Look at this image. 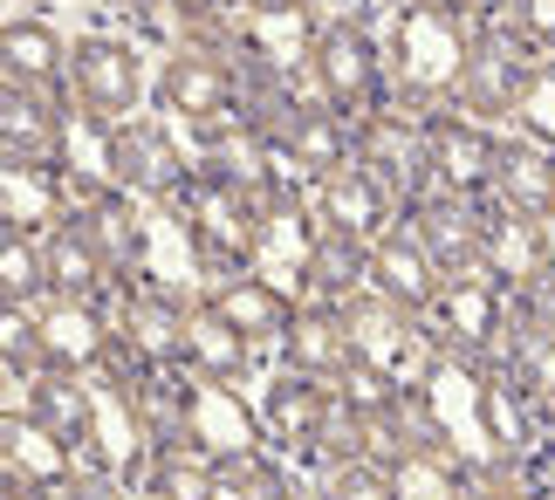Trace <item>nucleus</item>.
I'll use <instances>...</instances> for the list:
<instances>
[{
	"instance_id": "34",
	"label": "nucleus",
	"mask_w": 555,
	"mask_h": 500,
	"mask_svg": "<svg viewBox=\"0 0 555 500\" xmlns=\"http://www.w3.org/2000/svg\"><path fill=\"white\" fill-rule=\"evenodd\" d=\"M212 500H302V493L288 487V473L274 466L268 452H233V460H220Z\"/></svg>"
},
{
	"instance_id": "2",
	"label": "nucleus",
	"mask_w": 555,
	"mask_h": 500,
	"mask_svg": "<svg viewBox=\"0 0 555 500\" xmlns=\"http://www.w3.org/2000/svg\"><path fill=\"white\" fill-rule=\"evenodd\" d=\"M172 220L185 227L192 260H206L212 274H254L261 260V213H254V192L212 179V171H192V185L172 200Z\"/></svg>"
},
{
	"instance_id": "5",
	"label": "nucleus",
	"mask_w": 555,
	"mask_h": 500,
	"mask_svg": "<svg viewBox=\"0 0 555 500\" xmlns=\"http://www.w3.org/2000/svg\"><path fill=\"white\" fill-rule=\"evenodd\" d=\"M542 62H548V55H542L521 28H480L453 103H460L466 117H480V124H507V117H521V111H528V97H535Z\"/></svg>"
},
{
	"instance_id": "42",
	"label": "nucleus",
	"mask_w": 555,
	"mask_h": 500,
	"mask_svg": "<svg viewBox=\"0 0 555 500\" xmlns=\"http://www.w3.org/2000/svg\"><path fill=\"white\" fill-rule=\"evenodd\" d=\"M466 500H535L521 480H507V473H487V480H474L466 487Z\"/></svg>"
},
{
	"instance_id": "46",
	"label": "nucleus",
	"mask_w": 555,
	"mask_h": 500,
	"mask_svg": "<svg viewBox=\"0 0 555 500\" xmlns=\"http://www.w3.org/2000/svg\"><path fill=\"white\" fill-rule=\"evenodd\" d=\"M111 8H131V14H144V8H158V0H111Z\"/></svg>"
},
{
	"instance_id": "39",
	"label": "nucleus",
	"mask_w": 555,
	"mask_h": 500,
	"mask_svg": "<svg viewBox=\"0 0 555 500\" xmlns=\"http://www.w3.org/2000/svg\"><path fill=\"white\" fill-rule=\"evenodd\" d=\"M501 28H521L542 55H555V0H507V21Z\"/></svg>"
},
{
	"instance_id": "13",
	"label": "nucleus",
	"mask_w": 555,
	"mask_h": 500,
	"mask_svg": "<svg viewBox=\"0 0 555 500\" xmlns=\"http://www.w3.org/2000/svg\"><path fill=\"white\" fill-rule=\"evenodd\" d=\"M336 419V384L323 377H302V371H274L268 390H261V432L282 452H302L315 460L323 452V432Z\"/></svg>"
},
{
	"instance_id": "41",
	"label": "nucleus",
	"mask_w": 555,
	"mask_h": 500,
	"mask_svg": "<svg viewBox=\"0 0 555 500\" xmlns=\"http://www.w3.org/2000/svg\"><path fill=\"white\" fill-rule=\"evenodd\" d=\"M55 500H124V487H117V473H103V466H82L69 487H62Z\"/></svg>"
},
{
	"instance_id": "15",
	"label": "nucleus",
	"mask_w": 555,
	"mask_h": 500,
	"mask_svg": "<svg viewBox=\"0 0 555 500\" xmlns=\"http://www.w3.org/2000/svg\"><path fill=\"white\" fill-rule=\"evenodd\" d=\"M391 206H398V192L364 158L315 185V220H323V233H344V241H364V247L391 233Z\"/></svg>"
},
{
	"instance_id": "21",
	"label": "nucleus",
	"mask_w": 555,
	"mask_h": 500,
	"mask_svg": "<svg viewBox=\"0 0 555 500\" xmlns=\"http://www.w3.org/2000/svg\"><path fill=\"white\" fill-rule=\"evenodd\" d=\"M76 473H82V460L41 419H0V480H8V487L62 493Z\"/></svg>"
},
{
	"instance_id": "16",
	"label": "nucleus",
	"mask_w": 555,
	"mask_h": 500,
	"mask_svg": "<svg viewBox=\"0 0 555 500\" xmlns=\"http://www.w3.org/2000/svg\"><path fill=\"white\" fill-rule=\"evenodd\" d=\"M62 111H69V97L0 82V158L8 165H62V138H69Z\"/></svg>"
},
{
	"instance_id": "6",
	"label": "nucleus",
	"mask_w": 555,
	"mask_h": 500,
	"mask_svg": "<svg viewBox=\"0 0 555 500\" xmlns=\"http://www.w3.org/2000/svg\"><path fill=\"white\" fill-rule=\"evenodd\" d=\"M103 185L131 192V200H165L172 206L179 192L192 185V158L179 144L172 124H152V117H124L103 130Z\"/></svg>"
},
{
	"instance_id": "19",
	"label": "nucleus",
	"mask_w": 555,
	"mask_h": 500,
	"mask_svg": "<svg viewBox=\"0 0 555 500\" xmlns=\"http://www.w3.org/2000/svg\"><path fill=\"white\" fill-rule=\"evenodd\" d=\"M76 220H82V233L96 241L103 268H111L117 281H138L144 254H152V233H144V213H138L131 192H117V185H90V192L76 200Z\"/></svg>"
},
{
	"instance_id": "33",
	"label": "nucleus",
	"mask_w": 555,
	"mask_h": 500,
	"mask_svg": "<svg viewBox=\"0 0 555 500\" xmlns=\"http://www.w3.org/2000/svg\"><path fill=\"white\" fill-rule=\"evenodd\" d=\"M49 302V254L35 233H0V309H41Z\"/></svg>"
},
{
	"instance_id": "17",
	"label": "nucleus",
	"mask_w": 555,
	"mask_h": 500,
	"mask_svg": "<svg viewBox=\"0 0 555 500\" xmlns=\"http://www.w3.org/2000/svg\"><path fill=\"white\" fill-rule=\"evenodd\" d=\"M480 274H494L507 295L548 281L555 274V220H521V213L494 206V213H487V260H480Z\"/></svg>"
},
{
	"instance_id": "25",
	"label": "nucleus",
	"mask_w": 555,
	"mask_h": 500,
	"mask_svg": "<svg viewBox=\"0 0 555 500\" xmlns=\"http://www.w3.org/2000/svg\"><path fill=\"white\" fill-rule=\"evenodd\" d=\"M0 82H21V90H49V97H69V41H62L49 21L35 14H14L0 28Z\"/></svg>"
},
{
	"instance_id": "18",
	"label": "nucleus",
	"mask_w": 555,
	"mask_h": 500,
	"mask_svg": "<svg viewBox=\"0 0 555 500\" xmlns=\"http://www.w3.org/2000/svg\"><path fill=\"white\" fill-rule=\"evenodd\" d=\"M439 289H446V274H439V260L418 247L412 227H391L384 241H371V295L377 302H391L404 316H433Z\"/></svg>"
},
{
	"instance_id": "7",
	"label": "nucleus",
	"mask_w": 555,
	"mask_h": 500,
	"mask_svg": "<svg viewBox=\"0 0 555 500\" xmlns=\"http://www.w3.org/2000/svg\"><path fill=\"white\" fill-rule=\"evenodd\" d=\"M507 316H515V302L494 274H453L433 302V316H425V330H433L439 357H466V363H487L501 350L507 336Z\"/></svg>"
},
{
	"instance_id": "43",
	"label": "nucleus",
	"mask_w": 555,
	"mask_h": 500,
	"mask_svg": "<svg viewBox=\"0 0 555 500\" xmlns=\"http://www.w3.org/2000/svg\"><path fill=\"white\" fill-rule=\"evenodd\" d=\"M453 8L474 21V28H501V21H507V0H453Z\"/></svg>"
},
{
	"instance_id": "35",
	"label": "nucleus",
	"mask_w": 555,
	"mask_h": 500,
	"mask_svg": "<svg viewBox=\"0 0 555 500\" xmlns=\"http://www.w3.org/2000/svg\"><path fill=\"white\" fill-rule=\"evenodd\" d=\"M391 500H466V480L453 460H433V452H404L391 466Z\"/></svg>"
},
{
	"instance_id": "44",
	"label": "nucleus",
	"mask_w": 555,
	"mask_h": 500,
	"mask_svg": "<svg viewBox=\"0 0 555 500\" xmlns=\"http://www.w3.org/2000/svg\"><path fill=\"white\" fill-rule=\"evenodd\" d=\"M261 14H302V8H315V0H254Z\"/></svg>"
},
{
	"instance_id": "4",
	"label": "nucleus",
	"mask_w": 555,
	"mask_h": 500,
	"mask_svg": "<svg viewBox=\"0 0 555 500\" xmlns=\"http://www.w3.org/2000/svg\"><path fill=\"white\" fill-rule=\"evenodd\" d=\"M158 111L172 124H192L199 138H220V130L241 117L233 49H220V41H185V49H172L165 69H158Z\"/></svg>"
},
{
	"instance_id": "38",
	"label": "nucleus",
	"mask_w": 555,
	"mask_h": 500,
	"mask_svg": "<svg viewBox=\"0 0 555 500\" xmlns=\"http://www.w3.org/2000/svg\"><path fill=\"white\" fill-rule=\"evenodd\" d=\"M357 446H364V460H377V466H398L404 452H412V439H404V425H398V405L357 411Z\"/></svg>"
},
{
	"instance_id": "27",
	"label": "nucleus",
	"mask_w": 555,
	"mask_h": 500,
	"mask_svg": "<svg viewBox=\"0 0 555 500\" xmlns=\"http://www.w3.org/2000/svg\"><path fill=\"white\" fill-rule=\"evenodd\" d=\"M254 363V343L220 316V302H192L185 316V371L206 384H241Z\"/></svg>"
},
{
	"instance_id": "14",
	"label": "nucleus",
	"mask_w": 555,
	"mask_h": 500,
	"mask_svg": "<svg viewBox=\"0 0 555 500\" xmlns=\"http://www.w3.org/2000/svg\"><path fill=\"white\" fill-rule=\"evenodd\" d=\"M28 419L49 425L82 466H103V460H111V439H103V390H96L90 377H76V371H41ZM103 473H111V466H103Z\"/></svg>"
},
{
	"instance_id": "12",
	"label": "nucleus",
	"mask_w": 555,
	"mask_h": 500,
	"mask_svg": "<svg viewBox=\"0 0 555 500\" xmlns=\"http://www.w3.org/2000/svg\"><path fill=\"white\" fill-rule=\"evenodd\" d=\"M111 343H117V322L103 316L96 302H62V295H49V302L35 309L41 371H76V377H90V371H103Z\"/></svg>"
},
{
	"instance_id": "9",
	"label": "nucleus",
	"mask_w": 555,
	"mask_h": 500,
	"mask_svg": "<svg viewBox=\"0 0 555 500\" xmlns=\"http://www.w3.org/2000/svg\"><path fill=\"white\" fill-rule=\"evenodd\" d=\"M494 165H501V138L480 117H466V111L425 117V179H433V192L480 200V192H494Z\"/></svg>"
},
{
	"instance_id": "24",
	"label": "nucleus",
	"mask_w": 555,
	"mask_h": 500,
	"mask_svg": "<svg viewBox=\"0 0 555 500\" xmlns=\"http://www.w3.org/2000/svg\"><path fill=\"white\" fill-rule=\"evenodd\" d=\"M357 158H364L391 192H404V206H412L418 192H433V179H425V117H418V130L398 124L391 111L364 117L357 124Z\"/></svg>"
},
{
	"instance_id": "8",
	"label": "nucleus",
	"mask_w": 555,
	"mask_h": 500,
	"mask_svg": "<svg viewBox=\"0 0 555 500\" xmlns=\"http://www.w3.org/2000/svg\"><path fill=\"white\" fill-rule=\"evenodd\" d=\"M138 103H144V62H138V49L117 41V35H82L69 49V111L96 117L103 130H111L124 117H138Z\"/></svg>"
},
{
	"instance_id": "45",
	"label": "nucleus",
	"mask_w": 555,
	"mask_h": 500,
	"mask_svg": "<svg viewBox=\"0 0 555 500\" xmlns=\"http://www.w3.org/2000/svg\"><path fill=\"white\" fill-rule=\"evenodd\" d=\"M220 8H241V0H185V14H220Z\"/></svg>"
},
{
	"instance_id": "3",
	"label": "nucleus",
	"mask_w": 555,
	"mask_h": 500,
	"mask_svg": "<svg viewBox=\"0 0 555 500\" xmlns=\"http://www.w3.org/2000/svg\"><path fill=\"white\" fill-rule=\"evenodd\" d=\"M309 82H315V97L330 103L336 117H377L384 111V55H377V41L364 21H350V14H336L323 21V28L309 35Z\"/></svg>"
},
{
	"instance_id": "29",
	"label": "nucleus",
	"mask_w": 555,
	"mask_h": 500,
	"mask_svg": "<svg viewBox=\"0 0 555 500\" xmlns=\"http://www.w3.org/2000/svg\"><path fill=\"white\" fill-rule=\"evenodd\" d=\"M254 439H261V411L233 398V384L192 377V446H206L212 460H233V452H254Z\"/></svg>"
},
{
	"instance_id": "23",
	"label": "nucleus",
	"mask_w": 555,
	"mask_h": 500,
	"mask_svg": "<svg viewBox=\"0 0 555 500\" xmlns=\"http://www.w3.org/2000/svg\"><path fill=\"white\" fill-rule=\"evenodd\" d=\"M282 371H302V377H323V384H344V371L357 363V336H350V309H330V302H302L288 322V343H282Z\"/></svg>"
},
{
	"instance_id": "30",
	"label": "nucleus",
	"mask_w": 555,
	"mask_h": 500,
	"mask_svg": "<svg viewBox=\"0 0 555 500\" xmlns=\"http://www.w3.org/2000/svg\"><path fill=\"white\" fill-rule=\"evenodd\" d=\"M302 289H309V302H330V309L364 302L371 295V247L344 241V233H323L302 260Z\"/></svg>"
},
{
	"instance_id": "36",
	"label": "nucleus",
	"mask_w": 555,
	"mask_h": 500,
	"mask_svg": "<svg viewBox=\"0 0 555 500\" xmlns=\"http://www.w3.org/2000/svg\"><path fill=\"white\" fill-rule=\"evenodd\" d=\"M398 425H404V439H412V452H433V460H453V466H460V446H453V432H446L439 405L425 398V384H404Z\"/></svg>"
},
{
	"instance_id": "28",
	"label": "nucleus",
	"mask_w": 555,
	"mask_h": 500,
	"mask_svg": "<svg viewBox=\"0 0 555 500\" xmlns=\"http://www.w3.org/2000/svg\"><path fill=\"white\" fill-rule=\"evenodd\" d=\"M282 158H288V171L295 179H336L344 165H357V138H350V117H336L330 103H309L302 117H295V130H288V144H282Z\"/></svg>"
},
{
	"instance_id": "40",
	"label": "nucleus",
	"mask_w": 555,
	"mask_h": 500,
	"mask_svg": "<svg viewBox=\"0 0 555 500\" xmlns=\"http://www.w3.org/2000/svg\"><path fill=\"white\" fill-rule=\"evenodd\" d=\"M521 130H535V138L555 144V55L542 62V76H535V97H528V111H521Z\"/></svg>"
},
{
	"instance_id": "11",
	"label": "nucleus",
	"mask_w": 555,
	"mask_h": 500,
	"mask_svg": "<svg viewBox=\"0 0 555 500\" xmlns=\"http://www.w3.org/2000/svg\"><path fill=\"white\" fill-rule=\"evenodd\" d=\"M185 316H192V302L172 295L165 281H124L117 343L131 357H144L152 371H172V363H185Z\"/></svg>"
},
{
	"instance_id": "20",
	"label": "nucleus",
	"mask_w": 555,
	"mask_h": 500,
	"mask_svg": "<svg viewBox=\"0 0 555 500\" xmlns=\"http://www.w3.org/2000/svg\"><path fill=\"white\" fill-rule=\"evenodd\" d=\"M494 206L521 213V220H555V144L535 130L501 138V165H494Z\"/></svg>"
},
{
	"instance_id": "1",
	"label": "nucleus",
	"mask_w": 555,
	"mask_h": 500,
	"mask_svg": "<svg viewBox=\"0 0 555 500\" xmlns=\"http://www.w3.org/2000/svg\"><path fill=\"white\" fill-rule=\"evenodd\" d=\"M474 21L453 0L446 8H398V35H391V90L412 111H439L460 97L466 55H474Z\"/></svg>"
},
{
	"instance_id": "47",
	"label": "nucleus",
	"mask_w": 555,
	"mask_h": 500,
	"mask_svg": "<svg viewBox=\"0 0 555 500\" xmlns=\"http://www.w3.org/2000/svg\"><path fill=\"white\" fill-rule=\"evenodd\" d=\"M398 8H446V0H398Z\"/></svg>"
},
{
	"instance_id": "32",
	"label": "nucleus",
	"mask_w": 555,
	"mask_h": 500,
	"mask_svg": "<svg viewBox=\"0 0 555 500\" xmlns=\"http://www.w3.org/2000/svg\"><path fill=\"white\" fill-rule=\"evenodd\" d=\"M220 460L206 446H152L144 452V493L152 500H212Z\"/></svg>"
},
{
	"instance_id": "22",
	"label": "nucleus",
	"mask_w": 555,
	"mask_h": 500,
	"mask_svg": "<svg viewBox=\"0 0 555 500\" xmlns=\"http://www.w3.org/2000/svg\"><path fill=\"white\" fill-rule=\"evenodd\" d=\"M76 213L69 171L62 165H8L0 171V233H55Z\"/></svg>"
},
{
	"instance_id": "31",
	"label": "nucleus",
	"mask_w": 555,
	"mask_h": 500,
	"mask_svg": "<svg viewBox=\"0 0 555 500\" xmlns=\"http://www.w3.org/2000/svg\"><path fill=\"white\" fill-rule=\"evenodd\" d=\"M41 254H49V295H62V302H96L117 281L111 268H103V254H96L90 233H82L76 213L55 233H41Z\"/></svg>"
},
{
	"instance_id": "37",
	"label": "nucleus",
	"mask_w": 555,
	"mask_h": 500,
	"mask_svg": "<svg viewBox=\"0 0 555 500\" xmlns=\"http://www.w3.org/2000/svg\"><path fill=\"white\" fill-rule=\"evenodd\" d=\"M315 500H391V466H377V460H330L323 480H315Z\"/></svg>"
},
{
	"instance_id": "10",
	"label": "nucleus",
	"mask_w": 555,
	"mask_h": 500,
	"mask_svg": "<svg viewBox=\"0 0 555 500\" xmlns=\"http://www.w3.org/2000/svg\"><path fill=\"white\" fill-rule=\"evenodd\" d=\"M404 227L418 233V247L439 260V274H480L487 260V213L480 200H460V192H418L404 206Z\"/></svg>"
},
{
	"instance_id": "26",
	"label": "nucleus",
	"mask_w": 555,
	"mask_h": 500,
	"mask_svg": "<svg viewBox=\"0 0 555 500\" xmlns=\"http://www.w3.org/2000/svg\"><path fill=\"white\" fill-rule=\"evenodd\" d=\"M212 302H220V316L254 343V350L288 343V322H295V309H302V302H288V289L268 281V274H227L220 289H212Z\"/></svg>"
}]
</instances>
